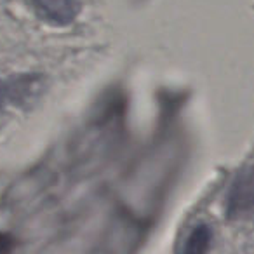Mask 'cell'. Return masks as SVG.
<instances>
[{
	"label": "cell",
	"instance_id": "4",
	"mask_svg": "<svg viewBox=\"0 0 254 254\" xmlns=\"http://www.w3.org/2000/svg\"><path fill=\"white\" fill-rule=\"evenodd\" d=\"M12 246H14V242L11 237L0 233V254H11Z\"/></svg>",
	"mask_w": 254,
	"mask_h": 254
},
{
	"label": "cell",
	"instance_id": "3",
	"mask_svg": "<svg viewBox=\"0 0 254 254\" xmlns=\"http://www.w3.org/2000/svg\"><path fill=\"white\" fill-rule=\"evenodd\" d=\"M212 244V228L205 223L193 226L178 254H207Z\"/></svg>",
	"mask_w": 254,
	"mask_h": 254
},
{
	"label": "cell",
	"instance_id": "5",
	"mask_svg": "<svg viewBox=\"0 0 254 254\" xmlns=\"http://www.w3.org/2000/svg\"><path fill=\"white\" fill-rule=\"evenodd\" d=\"M4 103V89H2V84H0V105Z\"/></svg>",
	"mask_w": 254,
	"mask_h": 254
},
{
	"label": "cell",
	"instance_id": "2",
	"mask_svg": "<svg viewBox=\"0 0 254 254\" xmlns=\"http://www.w3.org/2000/svg\"><path fill=\"white\" fill-rule=\"evenodd\" d=\"M33 12L42 21L54 26H66L80 14V0H28Z\"/></svg>",
	"mask_w": 254,
	"mask_h": 254
},
{
	"label": "cell",
	"instance_id": "1",
	"mask_svg": "<svg viewBox=\"0 0 254 254\" xmlns=\"http://www.w3.org/2000/svg\"><path fill=\"white\" fill-rule=\"evenodd\" d=\"M225 212L228 219L254 218V164L240 169L226 193Z\"/></svg>",
	"mask_w": 254,
	"mask_h": 254
}]
</instances>
